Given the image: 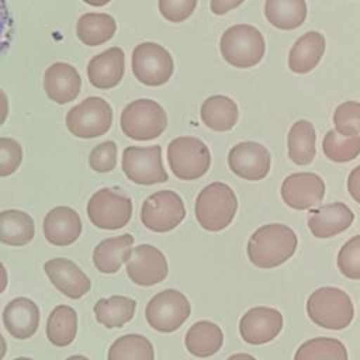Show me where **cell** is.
<instances>
[{
  "label": "cell",
  "mask_w": 360,
  "mask_h": 360,
  "mask_svg": "<svg viewBox=\"0 0 360 360\" xmlns=\"http://www.w3.org/2000/svg\"><path fill=\"white\" fill-rule=\"evenodd\" d=\"M35 235V224L31 215L20 210L0 212V243L7 246L28 245Z\"/></svg>",
  "instance_id": "obj_27"
},
{
  "label": "cell",
  "mask_w": 360,
  "mask_h": 360,
  "mask_svg": "<svg viewBox=\"0 0 360 360\" xmlns=\"http://www.w3.org/2000/svg\"><path fill=\"white\" fill-rule=\"evenodd\" d=\"M77 333V314L69 305L55 307L46 321V338L56 347L69 346Z\"/></svg>",
  "instance_id": "obj_32"
},
{
  "label": "cell",
  "mask_w": 360,
  "mask_h": 360,
  "mask_svg": "<svg viewBox=\"0 0 360 360\" xmlns=\"http://www.w3.org/2000/svg\"><path fill=\"white\" fill-rule=\"evenodd\" d=\"M197 0H159V11L167 21L181 22L195 10Z\"/></svg>",
  "instance_id": "obj_40"
},
{
  "label": "cell",
  "mask_w": 360,
  "mask_h": 360,
  "mask_svg": "<svg viewBox=\"0 0 360 360\" xmlns=\"http://www.w3.org/2000/svg\"><path fill=\"white\" fill-rule=\"evenodd\" d=\"M66 360H90V359H87L86 356H82V354H75V356L68 357Z\"/></svg>",
  "instance_id": "obj_49"
},
{
  "label": "cell",
  "mask_w": 360,
  "mask_h": 360,
  "mask_svg": "<svg viewBox=\"0 0 360 360\" xmlns=\"http://www.w3.org/2000/svg\"><path fill=\"white\" fill-rule=\"evenodd\" d=\"M107 360H155L153 345L138 333L122 335L110 346Z\"/></svg>",
  "instance_id": "obj_33"
},
{
  "label": "cell",
  "mask_w": 360,
  "mask_h": 360,
  "mask_svg": "<svg viewBox=\"0 0 360 360\" xmlns=\"http://www.w3.org/2000/svg\"><path fill=\"white\" fill-rule=\"evenodd\" d=\"M298 245L295 232L284 224L257 228L248 240V257L259 269H274L285 263Z\"/></svg>",
  "instance_id": "obj_1"
},
{
  "label": "cell",
  "mask_w": 360,
  "mask_h": 360,
  "mask_svg": "<svg viewBox=\"0 0 360 360\" xmlns=\"http://www.w3.org/2000/svg\"><path fill=\"white\" fill-rule=\"evenodd\" d=\"M191 305L187 297L174 288L155 294L145 308L149 326L162 333L177 330L190 316Z\"/></svg>",
  "instance_id": "obj_8"
},
{
  "label": "cell",
  "mask_w": 360,
  "mask_h": 360,
  "mask_svg": "<svg viewBox=\"0 0 360 360\" xmlns=\"http://www.w3.org/2000/svg\"><path fill=\"white\" fill-rule=\"evenodd\" d=\"M347 191L352 198L360 204V165L356 166L347 177Z\"/></svg>",
  "instance_id": "obj_42"
},
{
  "label": "cell",
  "mask_w": 360,
  "mask_h": 360,
  "mask_svg": "<svg viewBox=\"0 0 360 360\" xmlns=\"http://www.w3.org/2000/svg\"><path fill=\"white\" fill-rule=\"evenodd\" d=\"M44 270L52 285L68 298L79 300L91 288V281L86 273L69 259H51L44 264Z\"/></svg>",
  "instance_id": "obj_17"
},
{
  "label": "cell",
  "mask_w": 360,
  "mask_h": 360,
  "mask_svg": "<svg viewBox=\"0 0 360 360\" xmlns=\"http://www.w3.org/2000/svg\"><path fill=\"white\" fill-rule=\"evenodd\" d=\"M338 267L350 280H360V235L350 238L338 253Z\"/></svg>",
  "instance_id": "obj_37"
},
{
  "label": "cell",
  "mask_w": 360,
  "mask_h": 360,
  "mask_svg": "<svg viewBox=\"0 0 360 360\" xmlns=\"http://www.w3.org/2000/svg\"><path fill=\"white\" fill-rule=\"evenodd\" d=\"M21 162V145L13 138H0V177L11 176L20 167Z\"/></svg>",
  "instance_id": "obj_39"
},
{
  "label": "cell",
  "mask_w": 360,
  "mask_h": 360,
  "mask_svg": "<svg viewBox=\"0 0 360 360\" xmlns=\"http://www.w3.org/2000/svg\"><path fill=\"white\" fill-rule=\"evenodd\" d=\"M228 166L233 174L245 180L257 181L270 172V153L262 143L243 141L231 148Z\"/></svg>",
  "instance_id": "obj_14"
},
{
  "label": "cell",
  "mask_w": 360,
  "mask_h": 360,
  "mask_svg": "<svg viewBox=\"0 0 360 360\" xmlns=\"http://www.w3.org/2000/svg\"><path fill=\"white\" fill-rule=\"evenodd\" d=\"M325 37L318 31L305 32L300 37L288 53V68L294 73L311 72L321 62L325 52Z\"/></svg>",
  "instance_id": "obj_24"
},
{
  "label": "cell",
  "mask_w": 360,
  "mask_h": 360,
  "mask_svg": "<svg viewBox=\"0 0 360 360\" xmlns=\"http://www.w3.org/2000/svg\"><path fill=\"white\" fill-rule=\"evenodd\" d=\"M121 166L127 179L139 186L159 184L169 179L162 163L159 145L127 146L122 152Z\"/></svg>",
  "instance_id": "obj_12"
},
{
  "label": "cell",
  "mask_w": 360,
  "mask_h": 360,
  "mask_svg": "<svg viewBox=\"0 0 360 360\" xmlns=\"http://www.w3.org/2000/svg\"><path fill=\"white\" fill-rule=\"evenodd\" d=\"M117 165V143L105 141L96 145L89 155V166L97 173H108Z\"/></svg>",
  "instance_id": "obj_38"
},
{
  "label": "cell",
  "mask_w": 360,
  "mask_h": 360,
  "mask_svg": "<svg viewBox=\"0 0 360 360\" xmlns=\"http://www.w3.org/2000/svg\"><path fill=\"white\" fill-rule=\"evenodd\" d=\"M238 210L235 191L225 183L214 181L205 186L195 198L197 222L208 232H219L231 225Z\"/></svg>",
  "instance_id": "obj_2"
},
{
  "label": "cell",
  "mask_w": 360,
  "mask_h": 360,
  "mask_svg": "<svg viewBox=\"0 0 360 360\" xmlns=\"http://www.w3.org/2000/svg\"><path fill=\"white\" fill-rule=\"evenodd\" d=\"M127 274L132 283L150 287L159 284L167 277L169 266L165 255L156 246L142 243L132 248L127 260Z\"/></svg>",
  "instance_id": "obj_13"
},
{
  "label": "cell",
  "mask_w": 360,
  "mask_h": 360,
  "mask_svg": "<svg viewBox=\"0 0 360 360\" xmlns=\"http://www.w3.org/2000/svg\"><path fill=\"white\" fill-rule=\"evenodd\" d=\"M6 352H7V343L3 335L0 333V360H3V357L6 356Z\"/></svg>",
  "instance_id": "obj_48"
},
{
  "label": "cell",
  "mask_w": 360,
  "mask_h": 360,
  "mask_svg": "<svg viewBox=\"0 0 360 360\" xmlns=\"http://www.w3.org/2000/svg\"><path fill=\"white\" fill-rule=\"evenodd\" d=\"M323 195L325 183L315 173H292L281 184V198L294 210H309L318 205L323 200Z\"/></svg>",
  "instance_id": "obj_15"
},
{
  "label": "cell",
  "mask_w": 360,
  "mask_h": 360,
  "mask_svg": "<svg viewBox=\"0 0 360 360\" xmlns=\"http://www.w3.org/2000/svg\"><path fill=\"white\" fill-rule=\"evenodd\" d=\"M11 27L13 21L8 14L7 4L4 0H0V53L8 46Z\"/></svg>",
  "instance_id": "obj_41"
},
{
  "label": "cell",
  "mask_w": 360,
  "mask_h": 360,
  "mask_svg": "<svg viewBox=\"0 0 360 360\" xmlns=\"http://www.w3.org/2000/svg\"><path fill=\"white\" fill-rule=\"evenodd\" d=\"M82 89V79L75 66L56 62L44 73V90L49 100L58 104L73 101Z\"/></svg>",
  "instance_id": "obj_21"
},
{
  "label": "cell",
  "mask_w": 360,
  "mask_h": 360,
  "mask_svg": "<svg viewBox=\"0 0 360 360\" xmlns=\"http://www.w3.org/2000/svg\"><path fill=\"white\" fill-rule=\"evenodd\" d=\"M226 360H257V359L249 353H235V354L229 356Z\"/></svg>",
  "instance_id": "obj_46"
},
{
  "label": "cell",
  "mask_w": 360,
  "mask_h": 360,
  "mask_svg": "<svg viewBox=\"0 0 360 360\" xmlns=\"http://www.w3.org/2000/svg\"><path fill=\"white\" fill-rule=\"evenodd\" d=\"M264 15L278 30H295L307 18L305 0H266Z\"/></svg>",
  "instance_id": "obj_31"
},
{
  "label": "cell",
  "mask_w": 360,
  "mask_h": 360,
  "mask_svg": "<svg viewBox=\"0 0 360 360\" xmlns=\"http://www.w3.org/2000/svg\"><path fill=\"white\" fill-rule=\"evenodd\" d=\"M316 134L312 122L298 120L292 124L287 135V152L292 163L298 166L309 165L315 158Z\"/></svg>",
  "instance_id": "obj_28"
},
{
  "label": "cell",
  "mask_w": 360,
  "mask_h": 360,
  "mask_svg": "<svg viewBox=\"0 0 360 360\" xmlns=\"http://www.w3.org/2000/svg\"><path fill=\"white\" fill-rule=\"evenodd\" d=\"M117 31V22L107 13H86L76 22L77 38L89 46H98L110 41Z\"/></svg>",
  "instance_id": "obj_29"
},
{
  "label": "cell",
  "mask_w": 360,
  "mask_h": 360,
  "mask_svg": "<svg viewBox=\"0 0 360 360\" xmlns=\"http://www.w3.org/2000/svg\"><path fill=\"white\" fill-rule=\"evenodd\" d=\"M245 0H211L210 3V8L214 14L217 15H224L228 11L236 8L238 6H240Z\"/></svg>",
  "instance_id": "obj_43"
},
{
  "label": "cell",
  "mask_w": 360,
  "mask_h": 360,
  "mask_svg": "<svg viewBox=\"0 0 360 360\" xmlns=\"http://www.w3.org/2000/svg\"><path fill=\"white\" fill-rule=\"evenodd\" d=\"M219 51L231 66L248 69L262 60L266 52V42L256 27L250 24H236L222 34Z\"/></svg>",
  "instance_id": "obj_4"
},
{
  "label": "cell",
  "mask_w": 360,
  "mask_h": 360,
  "mask_svg": "<svg viewBox=\"0 0 360 360\" xmlns=\"http://www.w3.org/2000/svg\"><path fill=\"white\" fill-rule=\"evenodd\" d=\"M125 53L120 46H112L93 56L87 63V77L96 89L115 87L124 77Z\"/></svg>",
  "instance_id": "obj_19"
},
{
  "label": "cell",
  "mask_w": 360,
  "mask_h": 360,
  "mask_svg": "<svg viewBox=\"0 0 360 360\" xmlns=\"http://www.w3.org/2000/svg\"><path fill=\"white\" fill-rule=\"evenodd\" d=\"M42 231L51 245L69 246L75 243L82 233V219L73 208L59 205L45 215Z\"/></svg>",
  "instance_id": "obj_20"
},
{
  "label": "cell",
  "mask_w": 360,
  "mask_h": 360,
  "mask_svg": "<svg viewBox=\"0 0 360 360\" xmlns=\"http://www.w3.org/2000/svg\"><path fill=\"white\" fill-rule=\"evenodd\" d=\"M309 319L325 329L347 328L354 316V307L347 292L338 287H321L307 301Z\"/></svg>",
  "instance_id": "obj_3"
},
{
  "label": "cell",
  "mask_w": 360,
  "mask_h": 360,
  "mask_svg": "<svg viewBox=\"0 0 360 360\" xmlns=\"http://www.w3.org/2000/svg\"><path fill=\"white\" fill-rule=\"evenodd\" d=\"M8 115V98L7 94L0 89V127L4 124Z\"/></svg>",
  "instance_id": "obj_44"
},
{
  "label": "cell",
  "mask_w": 360,
  "mask_h": 360,
  "mask_svg": "<svg viewBox=\"0 0 360 360\" xmlns=\"http://www.w3.org/2000/svg\"><path fill=\"white\" fill-rule=\"evenodd\" d=\"M14 360H34V359H31V357H17Z\"/></svg>",
  "instance_id": "obj_50"
},
{
  "label": "cell",
  "mask_w": 360,
  "mask_h": 360,
  "mask_svg": "<svg viewBox=\"0 0 360 360\" xmlns=\"http://www.w3.org/2000/svg\"><path fill=\"white\" fill-rule=\"evenodd\" d=\"M283 329V315L276 308L253 307L242 315L239 333L249 345H264L273 340Z\"/></svg>",
  "instance_id": "obj_16"
},
{
  "label": "cell",
  "mask_w": 360,
  "mask_h": 360,
  "mask_svg": "<svg viewBox=\"0 0 360 360\" xmlns=\"http://www.w3.org/2000/svg\"><path fill=\"white\" fill-rule=\"evenodd\" d=\"M65 122L69 132L77 138H98L111 128L112 108L101 97H87L68 111Z\"/></svg>",
  "instance_id": "obj_9"
},
{
  "label": "cell",
  "mask_w": 360,
  "mask_h": 360,
  "mask_svg": "<svg viewBox=\"0 0 360 360\" xmlns=\"http://www.w3.org/2000/svg\"><path fill=\"white\" fill-rule=\"evenodd\" d=\"M136 309V301L124 297V295H112L108 298H101L94 305V315L98 323L103 326L122 328L127 322H129Z\"/></svg>",
  "instance_id": "obj_30"
},
{
  "label": "cell",
  "mask_w": 360,
  "mask_h": 360,
  "mask_svg": "<svg viewBox=\"0 0 360 360\" xmlns=\"http://www.w3.org/2000/svg\"><path fill=\"white\" fill-rule=\"evenodd\" d=\"M90 222L105 231L124 228L132 217V201L120 188L105 187L97 190L86 207Z\"/></svg>",
  "instance_id": "obj_6"
},
{
  "label": "cell",
  "mask_w": 360,
  "mask_h": 360,
  "mask_svg": "<svg viewBox=\"0 0 360 360\" xmlns=\"http://www.w3.org/2000/svg\"><path fill=\"white\" fill-rule=\"evenodd\" d=\"M201 121L205 127L212 131L225 132L231 131L239 117V110L236 103L226 96L215 94L210 96L200 108Z\"/></svg>",
  "instance_id": "obj_26"
},
{
  "label": "cell",
  "mask_w": 360,
  "mask_h": 360,
  "mask_svg": "<svg viewBox=\"0 0 360 360\" xmlns=\"http://www.w3.org/2000/svg\"><path fill=\"white\" fill-rule=\"evenodd\" d=\"M120 127L124 135L134 141H152L165 132L167 115L155 100L139 98L131 101L122 110Z\"/></svg>",
  "instance_id": "obj_5"
},
{
  "label": "cell",
  "mask_w": 360,
  "mask_h": 360,
  "mask_svg": "<svg viewBox=\"0 0 360 360\" xmlns=\"http://www.w3.org/2000/svg\"><path fill=\"white\" fill-rule=\"evenodd\" d=\"M86 4L89 6H93V7H103L105 6L107 3H110L111 0H83Z\"/></svg>",
  "instance_id": "obj_47"
},
{
  "label": "cell",
  "mask_w": 360,
  "mask_h": 360,
  "mask_svg": "<svg viewBox=\"0 0 360 360\" xmlns=\"http://www.w3.org/2000/svg\"><path fill=\"white\" fill-rule=\"evenodd\" d=\"M353 221V211L343 202H330L319 208H311L308 214V228L319 239H328L342 233Z\"/></svg>",
  "instance_id": "obj_18"
},
{
  "label": "cell",
  "mask_w": 360,
  "mask_h": 360,
  "mask_svg": "<svg viewBox=\"0 0 360 360\" xmlns=\"http://www.w3.org/2000/svg\"><path fill=\"white\" fill-rule=\"evenodd\" d=\"M134 76L145 86H162L173 75L174 62L167 49L156 42H142L132 51Z\"/></svg>",
  "instance_id": "obj_11"
},
{
  "label": "cell",
  "mask_w": 360,
  "mask_h": 360,
  "mask_svg": "<svg viewBox=\"0 0 360 360\" xmlns=\"http://www.w3.org/2000/svg\"><path fill=\"white\" fill-rule=\"evenodd\" d=\"M167 163L180 180H195L211 166L208 146L195 136H177L167 146Z\"/></svg>",
  "instance_id": "obj_7"
},
{
  "label": "cell",
  "mask_w": 360,
  "mask_h": 360,
  "mask_svg": "<svg viewBox=\"0 0 360 360\" xmlns=\"http://www.w3.org/2000/svg\"><path fill=\"white\" fill-rule=\"evenodd\" d=\"M8 283V276H7V270L4 267V264L0 262V294L6 290Z\"/></svg>",
  "instance_id": "obj_45"
},
{
  "label": "cell",
  "mask_w": 360,
  "mask_h": 360,
  "mask_svg": "<svg viewBox=\"0 0 360 360\" xmlns=\"http://www.w3.org/2000/svg\"><path fill=\"white\" fill-rule=\"evenodd\" d=\"M335 129L345 135H359L360 134V103L345 101L339 104L333 112Z\"/></svg>",
  "instance_id": "obj_36"
},
{
  "label": "cell",
  "mask_w": 360,
  "mask_h": 360,
  "mask_svg": "<svg viewBox=\"0 0 360 360\" xmlns=\"http://www.w3.org/2000/svg\"><path fill=\"white\" fill-rule=\"evenodd\" d=\"M3 323L13 338L30 339L39 326V308L31 298L17 297L4 307Z\"/></svg>",
  "instance_id": "obj_22"
},
{
  "label": "cell",
  "mask_w": 360,
  "mask_h": 360,
  "mask_svg": "<svg viewBox=\"0 0 360 360\" xmlns=\"http://www.w3.org/2000/svg\"><path fill=\"white\" fill-rule=\"evenodd\" d=\"M224 343L221 328L211 321H198L186 333L184 345L190 354L204 359L215 354Z\"/></svg>",
  "instance_id": "obj_25"
},
{
  "label": "cell",
  "mask_w": 360,
  "mask_h": 360,
  "mask_svg": "<svg viewBox=\"0 0 360 360\" xmlns=\"http://www.w3.org/2000/svg\"><path fill=\"white\" fill-rule=\"evenodd\" d=\"M134 236L124 233L103 239L93 250V263L100 273L114 274L131 256Z\"/></svg>",
  "instance_id": "obj_23"
},
{
  "label": "cell",
  "mask_w": 360,
  "mask_h": 360,
  "mask_svg": "<svg viewBox=\"0 0 360 360\" xmlns=\"http://www.w3.org/2000/svg\"><path fill=\"white\" fill-rule=\"evenodd\" d=\"M294 360H347V350L339 339L312 338L297 349Z\"/></svg>",
  "instance_id": "obj_34"
},
{
  "label": "cell",
  "mask_w": 360,
  "mask_h": 360,
  "mask_svg": "<svg viewBox=\"0 0 360 360\" xmlns=\"http://www.w3.org/2000/svg\"><path fill=\"white\" fill-rule=\"evenodd\" d=\"M186 217L181 197L173 190H160L150 194L141 207V221L152 232L173 231Z\"/></svg>",
  "instance_id": "obj_10"
},
{
  "label": "cell",
  "mask_w": 360,
  "mask_h": 360,
  "mask_svg": "<svg viewBox=\"0 0 360 360\" xmlns=\"http://www.w3.org/2000/svg\"><path fill=\"white\" fill-rule=\"evenodd\" d=\"M322 150L325 156L335 163L350 162L360 155V136H345L336 129H330L323 136Z\"/></svg>",
  "instance_id": "obj_35"
}]
</instances>
